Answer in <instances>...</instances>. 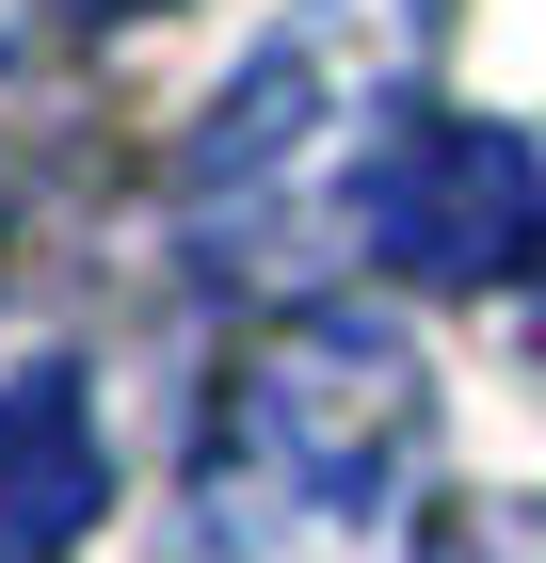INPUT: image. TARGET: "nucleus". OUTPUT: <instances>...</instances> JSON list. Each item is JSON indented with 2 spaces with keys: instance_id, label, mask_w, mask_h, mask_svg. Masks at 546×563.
Returning <instances> with one entry per match:
<instances>
[{
  "instance_id": "obj_1",
  "label": "nucleus",
  "mask_w": 546,
  "mask_h": 563,
  "mask_svg": "<svg viewBox=\"0 0 546 563\" xmlns=\"http://www.w3.org/2000/svg\"><path fill=\"white\" fill-rule=\"evenodd\" d=\"M434 0H305L290 33L242 48V81L177 145V225L193 274L225 290H290L322 242H370L386 145L434 113Z\"/></svg>"
},
{
  "instance_id": "obj_3",
  "label": "nucleus",
  "mask_w": 546,
  "mask_h": 563,
  "mask_svg": "<svg viewBox=\"0 0 546 563\" xmlns=\"http://www.w3.org/2000/svg\"><path fill=\"white\" fill-rule=\"evenodd\" d=\"M370 258L402 290H499L514 258H546V162L482 113H419L370 177Z\"/></svg>"
},
{
  "instance_id": "obj_4",
  "label": "nucleus",
  "mask_w": 546,
  "mask_h": 563,
  "mask_svg": "<svg viewBox=\"0 0 546 563\" xmlns=\"http://www.w3.org/2000/svg\"><path fill=\"white\" fill-rule=\"evenodd\" d=\"M113 499V451H97V387L65 354L0 371V563H65Z\"/></svg>"
},
{
  "instance_id": "obj_6",
  "label": "nucleus",
  "mask_w": 546,
  "mask_h": 563,
  "mask_svg": "<svg viewBox=\"0 0 546 563\" xmlns=\"http://www.w3.org/2000/svg\"><path fill=\"white\" fill-rule=\"evenodd\" d=\"M65 16H81V33H113V16H161V0H65Z\"/></svg>"
},
{
  "instance_id": "obj_5",
  "label": "nucleus",
  "mask_w": 546,
  "mask_h": 563,
  "mask_svg": "<svg viewBox=\"0 0 546 563\" xmlns=\"http://www.w3.org/2000/svg\"><path fill=\"white\" fill-rule=\"evenodd\" d=\"M48 16H65V0H0V194H16V113H33V65H48Z\"/></svg>"
},
{
  "instance_id": "obj_7",
  "label": "nucleus",
  "mask_w": 546,
  "mask_h": 563,
  "mask_svg": "<svg viewBox=\"0 0 546 563\" xmlns=\"http://www.w3.org/2000/svg\"><path fill=\"white\" fill-rule=\"evenodd\" d=\"M531 371H546V274H531Z\"/></svg>"
},
{
  "instance_id": "obj_2",
  "label": "nucleus",
  "mask_w": 546,
  "mask_h": 563,
  "mask_svg": "<svg viewBox=\"0 0 546 563\" xmlns=\"http://www.w3.org/2000/svg\"><path fill=\"white\" fill-rule=\"evenodd\" d=\"M434 371L354 306H290L193 434V563H402Z\"/></svg>"
}]
</instances>
